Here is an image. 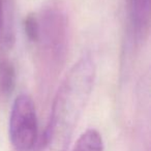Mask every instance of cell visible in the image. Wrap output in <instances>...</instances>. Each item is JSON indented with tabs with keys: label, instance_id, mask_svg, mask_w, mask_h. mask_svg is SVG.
Returning <instances> with one entry per match:
<instances>
[{
	"label": "cell",
	"instance_id": "6",
	"mask_svg": "<svg viewBox=\"0 0 151 151\" xmlns=\"http://www.w3.org/2000/svg\"><path fill=\"white\" fill-rule=\"evenodd\" d=\"M24 32L26 34V37L32 42H35L40 40V21L35 17L34 14H29L25 17L23 21Z\"/></svg>",
	"mask_w": 151,
	"mask_h": 151
},
{
	"label": "cell",
	"instance_id": "3",
	"mask_svg": "<svg viewBox=\"0 0 151 151\" xmlns=\"http://www.w3.org/2000/svg\"><path fill=\"white\" fill-rule=\"evenodd\" d=\"M130 21L138 40H144L150 23V0H130Z\"/></svg>",
	"mask_w": 151,
	"mask_h": 151
},
{
	"label": "cell",
	"instance_id": "4",
	"mask_svg": "<svg viewBox=\"0 0 151 151\" xmlns=\"http://www.w3.org/2000/svg\"><path fill=\"white\" fill-rule=\"evenodd\" d=\"M73 151H104L103 137L99 130L88 128L79 137Z\"/></svg>",
	"mask_w": 151,
	"mask_h": 151
},
{
	"label": "cell",
	"instance_id": "2",
	"mask_svg": "<svg viewBox=\"0 0 151 151\" xmlns=\"http://www.w3.org/2000/svg\"><path fill=\"white\" fill-rule=\"evenodd\" d=\"M9 136L16 151H32L38 137V122L32 99L27 94L16 97L9 120Z\"/></svg>",
	"mask_w": 151,
	"mask_h": 151
},
{
	"label": "cell",
	"instance_id": "5",
	"mask_svg": "<svg viewBox=\"0 0 151 151\" xmlns=\"http://www.w3.org/2000/svg\"><path fill=\"white\" fill-rule=\"evenodd\" d=\"M16 86V69L5 57H0V92L9 95Z\"/></svg>",
	"mask_w": 151,
	"mask_h": 151
},
{
	"label": "cell",
	"instance_id": "1",
	"mask_svg": "<svg viewBox=\"0 0 151 151\" xmlns=\"http://www.w3.org/2000/svg\"><path fill=\"white\" fill-rule=\"evenodd\" d=\"M94 79L95 63L92 57L85 55L73 65L57 91L40 151H66Z\"/></svg>",
	"mask_w": 151,
	"mask_h": 151
},
{
	"label": "cell",
	"instance_id": "7",
	"mask_svg": "<svg viewBox=\"0 0 151 151\" xmlns=\"http://www.w3.org/2000/svg\"><path fill=\"white\" fill-rule=\"evenodd\" d=\"M5 2L4 0H0V40H2L5 45H11L13 37L6 32V26H5Z\"/></svg>",
	"mask_w": 151,
	"mask_h": 151
}]
</instances>
